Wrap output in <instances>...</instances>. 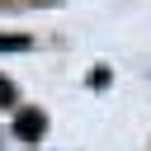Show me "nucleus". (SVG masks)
Listing matches in <instances>:
<instances>
[{
	"label": "nucleus",
	"mask_w": 151,
	"mask_h": 151,
	"mask_svg": "<svg viewBox=\"0 0 151 151\" xmlns=\"http://www.w3.org/2000/svg\"><path fill=\"white\" fill-rule=\"evenodd\" d=\"M47 132V118L38 113V109H24V113H14V137L19 142H38Z\"/></svg>",
	"instance_id": "1"
},
{
	"label": "nucleus",
	"mask_w": 151,
	"mask_h": 151,
	"mask_svg": "<svg viewBox=\"0 0 151 151\" xmlns=\"http://www.w3.org/2000/svg\"><path fill=\"white\" fill-rule=\"evenodd\" d=\"M0 52H28V38H14V33H0Z\"/></svg>",
	"instance_id": "2"
},
{
	"label": "nucleus",
	"mask_w": 151,
	"mask_h": 151,
	"mask_svg": "<svg viewBox=\"0 0 151 151\" xmlns=\"http://www.w3.org/2000/svg\"><path fill=\"white\" fill-rule=\"evenodd\" d=\"M0 104H14V85H9L5 76H0Z\"/></svg>",
	"instance_id": "3"
}]
</instances>
